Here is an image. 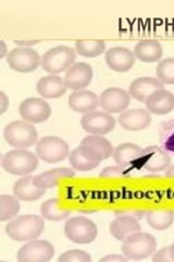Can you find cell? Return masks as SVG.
<instances>
[{
  "instance_id": "33",
  "label": "cell",
  "mask_w": 174,
  "mask_h": 262,
  "mask_svg": "<svg viewBox=\"0 0 174 262\" xmlns=\"http://www.w3.org/2000/svg\"><path fill=\"white\" fill-rule=\"evenodd\" d=\"M160 142L162 149L174 154V119L164 121L161 125Z\"/></svg>"
},
{
  "instance_id": "25",
  "label": "cell",
  "mask_w": 174,
  "mask_h": 262,
  "mask_svg": "<svg viewBox=\"0 0 174 262\" xmlns=\"http://www.w3.org/2000/svg\"><path fill=\"white\" fill-rule=\"evenodd\" d=\"M110 234L113 238L117 241L123 242L132 234L139 232L142 229L139 220L128 216V215H119L117 219L113 220L110 224Z\"/></svg>"
},
{
  "instance_id": "32",
  "label": "cell",
  "mask_w": 174,
  "mask_h": 262,
  "mask_svg": "<svg viewBox=\"0 0 174 262\" xmlns=\"http://www.w3.org/2000/svg\"><path fill=\"white\" fill-rule=\"evenodd\" d=\"M157 79L163 84H174V58L161 60L156 69Z\"/></svg>"
},
{
  "instance_id": "38",
  "label": "cell",
  "mask_w": 174,
  "mask_h": 262,
  "mask_svg": "<svg viewBox=\"0 0 174 262\" xmlns=\"http://www.w3.org/2000/svg\"><path fill=\"white\" fill-rule=\"evenodd\" d=\"M129 259L124 256V255H122V256H120V255H108V256H106V257H103L101 260V262H127Z\"/></svg>"
},
{
  "instance_id": "10",
  "label": "cell",
  "mask_w": 174,
  "mask_h": 262,
  "mask_svg": "<svg viewBox=\"0 0 174 262\" xmlns=\"http://www.w3.org/2000/svg\"><path fill=\"white\" fill-rule=\"evenodd\" d=\"M117 121L111 114L102 111H93L83 115L81 126L90 135L105 136L115 128Z\"/></svg>"
},
{
  "instance_id": "36",
  "label": "cell",
  "mask_w": 174,
  "mask_h": 262,
  "mask_svg": "<svg viewBox=\"0 0 174 262\" xmlns=\"http://www.w3.org/2000/svg\"><path fill=\"white\" fill-rule=\"evenodd\" d=\"M153 261L154 262H170L172 261L170 256V247L161 248L158 251H155L153 255Z\"/></svg>"
},
{
  "instance_id": "14",
  "label": "cell",
  "mask_w": 174,
  "mask_h": 262,
  "mask_svg": "<svg viewBox=\"0 0 174 262\" xmlns=\"http://www.w3.org/2000/svg\"><path fill=\"white\" fill-rule=\"evenodd\" d=\"M131 102V96L126 90L120 88L106 89L99 95V106L109 114L126 112Z\"/></svg>"
},
{
  "instance_id": "39",
  "label": "cell",
  "mask_w": 174,
  "mask_h": 262,
  "mask_svg": "<svg viewBox=\"0 0 174 262\" xmlns=\"http://www.w3.org/2000/svg\"><path fill=\"white\" fill-rule=\"evenodd\" d=\"M9 98H8L7 94L2 91L0 92V113L2 114H5L6 111L8 110V107H9Z\"/></svg>"
},
{
  "instance_id": "5",
  "label": "cell",
  "mask_w": 174,
  "mask_h": 262,
  "mask_svg": "<svg viewBox=\"0 0 174 262\" xmlns=\"http://www.w3.org/2000/svg\"><path fill=\"white\" fill-rule=\"evenodd\" d=\"M77 59V52L69 46L60 45L53 47L41 57V68L51 75H58L67 71L74 64Z\"/></svg>"
},
{
  "instance_id": "23",
  "label": "cell",
  "mask_w": 174,
  "mask_h": 262,
  "mask_svg": "<svg viewBox=\"0 0 174 262\" xmlns=\"http://www.w3.org/2000/svg\"><path fill=\"white\" fill-rule=\"evenodd\" d=\"M36 90L43 98H59L67 92V86L61 77L49 75L38 80Z\"/></svg>"
},
{
  "instance_id": "11",
  "label": "cell",
  "mask_w": 174,
  "mask_h": 262,
  "mask_svg": "<svg viewBox=\"0 0 174 262\" xmlns=\"http://www.w3.org/2000/svg\"><path fill=\"white\" fill-rule=\"evenodd\" d=\"M20 116L30 124H41L52 115V107L45 98L28 97L22 101L19 107Z\"/></svg>"
},
{
  "instance_id": "24",
  "label": "cell",
  "mask_w": 174,
  "mask_h": 262,
  "mask_svg": "<svg viewBox=\"0 0 174 262\" xmlns=\"http://www.w3.org/2000/svg\"><path fill=\"white\" fill-rule=\"evenodd\" d=\"M134 56L139 61L146 63L157 62L161 59L163 48L156 39H142L134 47Z\"/></svg>"
},
{
  "instance_id": "4",
  "label": "cell",
  "mask_w": 174,
  "mask_h": 262,
  "mask_svg": "<svg viewBox=\"0 0 174 262\" xmlns=\"http://www.w3.org/2000/svg\"><path fill=\"white\" fill-rule=\"evenodd\" d=\"M156 248L157 241L155 236L139 231L123 241L122 253L129 260H143L152 257Z\"/></svg>"
},
{
  "instance_id": "21",
  "label": "cell",
  "mask_w": 174,
  "mask_h": 262,
  "mask_svg": "<svg viewBox=\"0 0 174 262\" xmlns=\"http://www.w3.org/2000/svg\"><path fill=\"white\" fill-rule=\"evenodd\" d=\"M160 89H163V83L157 78L142 77L135 79L130 84L129 94L134 100L145 103L149 95Z\"/></svg>"
},
{
  "instance_id": "29",
  "label": "cell",
  "mask_w": 174,
  "mask_h": 262,
  "mask_svg": "<svg viewBox=\"0 0 174 262\" xmlns=\"http://www.w3.org/2000/svg\"><path fill=\"white\" fill-rule=\"evenodd\" d=\"M106 43L102 39H79L76 42V52L82 57L95 58L105 53Z\"/></svg>"
},
{
  "instance_id": "22",
  "label": "cell",
  "mask_w": 174,
  "mask_h": 262,
  "mask_svg": "<svg viewBox=\"0 0 174 262\" xmlns=\"http://www.w3.org/2000/svg\"><path fill=\"white\" fill-rule=\"evenodd\" d=\"M68 103L72 111L86 114L97 110L99 106V96L88 90H79L69 96Z\"/></svg>"
},
{
  "instance_id": "27",
  "label": "cell",
  "mask_w": 174,
  "mask_h": 262,
  "mask_svg": "<svg viewBox=\"0 0 174 262\" xmlns=\"http://www.w3.org/2000/svg\"><path fill=\"white\" fill-rule=\"evenodd\" d=\"M147 224L155 231H165L174 222V211L172 209H154L147 212Z\"/></svg>"
},
{
  "instance_id": "37",
  "label": "cell",
  "mask_w": 174,
  "mask_h": 262,
  "mask_svg": "<svg viewBox=\"0 0 174 262\" xmlns=\"http://www.w3.org/2000/svg\"><path fill=\"white\" fill-rule=\"evenodd\" d=\"M115 214H117V216L128 215V216L135 217L137 220H142L144 216V211H142V210H119L115 212Z\"/></svg>"
},
{
  "instance_id": "12",
  "label": "cell",
  "mask_w": 174,
  "mask_h": 262,
  "mask_svg": "<svg viewBox=\"0 0 174 262\" xmlns=\"http://www.w3.org/2000/svg\"><path fill=\"white\" fill-rule=\"evenodd\" d=\"M171 164L169 153L157 145H151L143 149V155L140 158L137 168H142L151 173H160L167 170Z\"/></svg>"
},
{
  "instance_id": "13",
  "label": "cell",
  "mask_w": 174,
  "mask_h": 262,
  "mask_svg": "<svg viewBox=\"0 0 174 262\" xmlns=\"http://www.w3.org/2000/svg\"><path fill=\"white\" fill-rule=\"evenodd\" d=\"M103 158L95 149L88 145L81 144L69 155V162L72 168L79 171H90L102 163Z\"/></svg>"
},
{
  "instance_id": "7",
  "label": "cell",
  "mask_w": 174,
  "mask_h": 262,
  "mask_svg": "<svg viewBox=\"0 0 174 262\" xmlns=\"http://www.w3.org/2000/svg\"><path fill=\"white\" fill-rule=\"evenodd\" d=\"M36 154L38 159L47 163H59L70 155L69 144L62 138L56 136H47L38 140L36 145Z\"/></svg>"
},
{
  "instance_id": "17",
  "label": "cell",
  "mask_w": 174,
  "mask_h": 262,
  "mask_svg": "<svg viewBox=\"0 0 174 262\" xmlns=\"http://www.w3.org/2000/svg\"><path fill=\"white\" fill-rule=\"evenodd\" d=\"M145 104L149 113L163 116L174 110V94L164 89L157 90L148 96Z\"/></svg>"
},
{
  "instance_id": "40",
  "label": "cell",
  "mask_w": 174,
  "mask_h": 262,
  "mask_svg": "<svg viewBox=\"0 0 174 262\" xmlns=\"http://www.w3.org/2000/svg\"><path fill=\"white\" fill-rule=\"evenodd\" d=\"M40 40H14V43L19 47H29V48H31V46L38 44Z\"/></svg>"
},
{
  "instance_id": "34",
  "label": "cell",
  "mask_w": 174,
  "mask_h": 262,
  "mask_svg": "<svg viewBox=\"0 0 174 262\" xmlns=\"http://www.w3.org/2000/svg\"><path fill=\"white\" fill-rule=\"evenodd\" d=\"M59 262H90L92 257L88 252L80 249H71L64 251L62 255L58 258Z\"/></svg>"
},
{
  "instance_id": "41",
  "label": "cell",
  "mask_w": 174,
  "mask_h": 262,
  "mask_svg": "<svg viewBox=\"0 0 174 262\" xmlns=\"http://www.w3.org/2000/svg\"><path fill=\"white\" fill-rule=\"evenodd\" d=\"M8 51H7V45L5 43V40H0V58H4V57L8 56Z\"/></svg>"
},
{
  "instance_id": "2",
  "label": "cell",
  "mask_w": 174,
  "mask_h": 262,
  "mask_svg": "<svg viewBox=\"0 0 174 262\" xmlns=\"http://www.w3.org/2000/svg\"><path fill=\"white\" fill-rule=\"evenodd\" d=\"M2 164L7 173L23 177L31 175L37 169L38 157L26 149H15L4 155Z\"/></svg>"
},
{
  "instance_id": "35",
  "label": "cell",
  "mask_w": 174,
  "mask_h": 262,
  "mask_svg": "<svg viewBox=\"0 0 174 262\" xmlns=\"http://www.w3.org/2000/svg\"><path fill=\"white\" fill-rule=\"evenodd\" d=\"M133 174V168H128L121 165L115 166H108L103 169L99 174L101 178H121V177H129Z\"/></svg>"
},
{
  "instance_id": "20",
  "label": "cell",
  "mask_w": 174,
  "mask_h": 262,
  "mask_svg": "<svg viewBox=\"0 0 174 262\" xmlns=\"http://www.w3.org/2000/svg\"><path fill=\"white\" fill-rule=\"evenodd\" d=\"M143 155V149L134 143H122L113 151V160L117 165L128 168H135Z\"/></svg>"
},
{
  "instance_id": "28",
  "label": "cell",
  "mask_w": 174,
  "mask_h": 262,
  "mask_svg": "<svg viewBox=\"0 0 174 262\" xmlns=\"http://www.w3.org/2000/svg\"><path fill=\"white\" fill-rule=\"evenodd\" d=\"M71 211L63 208L58 198H52L44 201L40 206V215L47 221L59 222V221L68 219Z\"/></svg>"
},
{
  "instance_id": "31",
  "label": "cell",
  "mask_w": 174,
  "mask_h": 262,
  "mask_svg": "<svg viewBox=\"0 0 174 262\" xmlns=\"http://www.w3.org/2000/svg\"><path fill=\"white\" fill-rule=\"evenodd\" d=\"M19 200L20 199L16 198L15 195H0V221H2V222L12 220L19 214L21 209Z\"/></svg>"
},
{
  "instance_id": "19",
  "label": "cell",
  "mask_w": 174,
  "mask_h": 262,
  "mask_svg": "<svg viewBox=\"0 0 174 262\" xmlns=\"http://www.w3.org/2000/svg\"><path fill=\"white\" fill-rule=\"evenodd\" d=\"M46 189L39 187L34 176H23L19 180H16L13 185V194L23 201H36L45 194Z\"/></svg>"
},
{
  "instance_id": "1",
  "label": "cell",
  "mask_w": 174,
  "mask_h": 262,
  "mask_svg": "<svg viewBox=\"0 0 174 262\" xmlns=\"http://www.w3.org/2000/svg\"><path fill=\"white\" fill-rule=\"evenodd\" d=\"M45 229V219L35 214L15 216L5 227L6 234L15 242L37 239Z\"/></svg>"
},
{
  "instance_id": "6",
  "label": "cell",
  "mask_w": 174,
  "mask_h": 262,
  "mask_svg": "<svg viewBox=\"0 0 174 262\" xmlns=\"http://www.w3.org/2000/svg\"><path fill=\"white\" fill-rule=\"evenodd\" d=\"M64 235L72 243L85 245L93 243L98 236V227L84 216H74L69 219L64 224Z\"/></svg>"
},
{
  "instance_id": "42",
  "label": "cell",
  "mask_w": 174,
  "mask_h": 262,
  "mask_svg": "<svg viewBox=\"0 0 174 262\" xmlns=\"http://www.w3.org/2000/svg\"><path fill=\"white\" fill-rule=\"evenodd\" d=\"M165 176L169 178H174V164L173 165H170L167 170H165Z\"/></svg>"
},
{
  "instance_id": "3",
  "label": "cell",
  "mask_w": 174,
  "mask_h": 262,
  "mask_svg": "<svg viewBox=\"0 0 174 262\" xmlns=\"http://www.w3.org/2000/svg\"><path fill=\"white\" fill-rule=\"evenodd\" d=\"M6 142L15 149H27L38 141L37 129L26 120H14L4 129Z\"/></svg>"
},
{
  "instance_id": "30",
  "label": "cell",
  "mask_w": 174,
  "mask_h": 262,
  "mask_svg": "<svg viewBox=\"0 0 174 262\" xmlns=\"http://www.w3.org/2000/svg\"><path fill=\"white\" fill-rule=\"evenodd\" d=\"M81 144L93 147V149H95L99 154L102 155L103 160H107L110 157H112L113 151H114L111 142L108 140V139H106L104 136H99V135H90L83 138Z\"/></svg>"
},
{
  "instance_id": "8",
  "label": "cell",
  "mask_w": 174,
  "mask_h": 262,
  "mask_svg": "<svg viewBox=\"0 0 174 262\" xmlns=\"http://www.w3.org/2000/svg\"><path fill=\"white\" fill-rule=\"evenodd\" d=\"M7 62L15 72L30 73L35 71L41 64V58L35 49L16 47L8 54Z\"/></svg>"
},
{
  "instance_id": "16",
  "label": "cell",
  "mask_w": 174,
  "mask_h": 262,
  "mask_svg": "<svg viewBox=\"0 0 174 262\" xmlns=\"http://www.w3.org/2000/svg\"><path fill=\"white\" fill-rule=\"evenodd\" d=\"M106 62L115 72H128L135 63V56L127 47L114 46L106 52Z\"/></svg>"
},
{
  "instance_id": "43",
  "label": "cell",
  "mask_w": 174,
  "mask_h": 262,
  "mask_svg": "<svg viewBox=\"0 0 174 262\" xmlns=\"http://www.w3.org/2000/svg\"><path fill=\"white\" fill-rule=\"evenodd\" d=\"M169 247H170V256H171V259H172V261H174V244L170 245Z\"/></svg>"
},
{
  "instance_id": "26",
  "label": "cell",
  "mask_w": 174,
  "mask_h": 262,
  "mask_svg": "<svg viewBox=\"0 0 174 262\" xmlns=\"http://www.w3.org/2000/svg\"><path fill=\"white\" fill-rule=\"evenodd\" d=\"M74 176H76V171L72 168L59 167L44 171V173L35 177V182L39 187L44 188V189H49V188H53L59 184L60 180L73 178Z\"/></svg>"
},
{
  "instance_id": "18",
  "label": "cell",
  "mask_w": 174,
  "mask_h": 262,
  "mask_svg": "<svg viewBox=\"0 0 174 262\" xmlns=\"http://www.w3.org/2000/svg\"><path fill=\"white\" fill-rule=\"evenodd\" d=\"M119 125L128 131H140L152 122V115L147 110L135 108L123 112L118 118Z\"/></svg>"
},
{
  "instance_id": "9",
  "label": "cell",
  "mask_w": 174,
  "mask_h": 262,
  "mask_svg": "<svg viewBox=\"0 0 174 262\" xmlns=\"http://www.w3.org/2000/svg\"><path fill=\"white\" fill-rule=\"evenodd\" d=\"M55 256V247L47 242L33 239L19 249L16 259L19 262H48Z\"/></svg>"
},
{
  "instance_id": "15",
  "label": "cell",
  "mask_w": 174,
  "mask_h": 262,
  "mask_svg": "<svg viewBox=\"0 0 174 262\" xmlns=\"http://www.w3.org/2000/svg\"><path fill=\"white\" fill-rule=\"evenodd\" d=\"M94 77L93 68L87 62H76L65 71L64 83L67 89L73 91L84 90L87 88Z\"/></svg>"
}]
</instances>
